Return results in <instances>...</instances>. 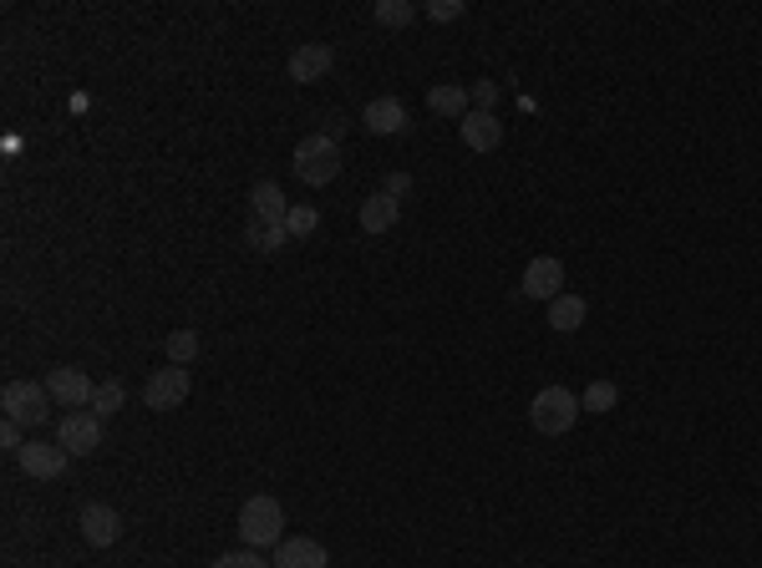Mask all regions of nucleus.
Returning a JSON list of instances; mask_svg holds the SVG:
<instances>
[{"label":"nucleus","instance_id":"obj_14","mask_svg":"<svg viewBox=\"0 0 762 568\" xmlns=\"http://www.w3.org/2000/svg\"><path fill=\"white\" fill-rule=\"evenodd\" d=\"M458 133H462V143L473 153H494L498 143H504V123H498L494 112H468L458 123Z\"/></svg>","mask_w":762,"mask_h":568},{"label":"nucleus","instance_id":"obj_29","mask_svg":"<svg viewBox=\"0 0 762 568\" xmlns=\"http://www.w3.org/2000/svg\"><path fill=\"white\" fill-rule=\"evenodd\" d=\"M26 427H16V421H0V447H6V452H21L26 447Z\"/></svg>","mask_w":762,"mask_h":568},{"label":"nucleus","instance_id":"obj_22","mask_svg":"<svg viewBox=\"0 0 762 568\" xmlns=\"http://www.w3.org/2000/svg\"><path fill=\"white\" fill-rule=\"evenodd\" d=\"M285 228H290V239H311L315 228H321V208H311V204H290Z\"/></svg>","mask_w":762,"mask_h":568},{"label":"nucleus","instance_id":"obj_17","mask_svg":"<svg viewBox=\"0 0 762 568\" xmlns=\"http://www.w3.org/2000/svg\"><path fill=\"white\" fill-rule=\"evenodd\" d=\"M428 107L438 117H458V123H462V117L473 112V97H468V87H452V81H442V87L428 91Z\"/></svg>","mask_w":762,"mask_h":568},{"label":"nucleus","instance_id":"obj_13","mask_svg":"<svg viewBox=\"0 0 762 568\" xmlns=\"http://www.w3.org/2000/svg\"><path fill=\"white\" fill-rule=\"evenodd\" d=\"M331 564V554H325L315 538H280V548H275V568H325Z\"/></svg>","mask_w":762,"mask_h":568},{"label":"nucleus","instance_id":"obj_10","mask_svg":"<svg viewBox=\"0 0 762 568\" xmlns=\"http://www.w3.org/2000/svg\"><path fill=\"white\" fill-rule=\"evenodd\" d=\"M77 528H81V538H87L92 548H113L117 538H123V512L107 508V502H87V508H81V518H77Z\"/></svg>","mask_w":762,"mask_h":568},{"label":"nucleus","instance_id":"obj_8","mask_svg":"<svg viewBox=\"0 0 762 568\" xmlns=\"http://www.w3.org/2000/svg\"><path fill=\"white\" fill-rule=\"evenodd\" d=\"M47 391H51V401L57 407H92V391H97V381L81 365H57V371L47 375Z\"/></svg>","mask_w":762,"mask_h":568},{"label":"nucleus","instance_id":"obj_25","mask_svg":"<svg viewBox=\"0 0 762 568\" xmlns=\"http://www.w3.org/2000/svg\"><path fill=\"white\" fill-rule=\"evenodd\" d=\"M462 11H468L462 0H432V6H428V21L432 26H448V21H462Z\"/></svg>","mask_w":762,"mask_h":568},{"label":"nucleus","instance_id":"obj_20","mask_svg":"<svg viewBox=\"0 0 762 568\" xmlns=\"http://www.w3.org/2000/svg\"><path fill=\"white\" fill-rule=\"evenodd\" d=\"M163 351H168V361H174V365H194L198 351H204V341H198L194 325H184V330H174V335L163 341Z\"/></svg>","mask_w":762,"mask_h":568},{"label":"nucleus","instance_id":"obj_3","mask_svg":"<svg viewBox=\"0 0 762 568\" xmlns=\"http://www.w3.org/2000/svg\"><path fill=\"white\" fill-rule=\"evenodd\" d=\"M579 396L569 386H544L539 396L529 401V421H534V432L539 437H565L569 427L579 421Z\"/></svg>","mask_w":762,"mask_h":568},{"label":"nucleus","instance_id":"obj_21","mask_svg":"<svg viewBox=\"0 0 762 568\" xmlns=\"http://www.w3.org/2000/svg\"><path fill=\"white\" fill-rule=\"evenodd\" d=\"M579 407L595 411V417H605V411L621 407V386H615V381H595V386H589L585 396H579Z\"/></svg>","mask_w":762,"mask_h":568},{"label":"nucleus","instance_id":"obj_26","mask_svg":"<svg viewBox=\"0 0 762 568\" xmlns=\"http://www.w3.org/2000/svg\"><path fill=\"white\" fill-rule=\"evenodd\" d=\"M214 568H275V564H265V558L254 554V548H240V554L214 558Z\"/></svg>","mask_w":762,"mask_h":568},{"label":"nucleus","instance_id":"obj_6","mask_svg":"<svg viewBox=\"0 0 762 568\" xmlns=\"http://www.w3.org/2000/svg\"><path fill=\"white\" fill-rule=\"evenodd\" d=\"M57 442L67 447L71 457H92L102 447V417L97 411H67L57 427Z\"/></svg>","mask_w":762,"mask_h":568},{"label":"nucleus","instance_id":"obj_2","mask_svg":"<svg viewBox=\"0 0 762 568\" xmlns=\"http://www.w3.org/2000/svg\"><path fill=\"white\" fill-rule=\"evenodd\" d=\"M295 178L301 183H311V188H325V183L341 173V143L335 137H325V133H311V137H301L295 143Z\"/></svg>","mask_w":762,"mask_h":568},{"label":"nucleus","instance_id":"obj_23","mask_svg":"<svg viewBox=\"0 0 762 568\" xmlns=\"http://www.w3.org/2000/svg\"><path fill=\"white\" fill-rule=\"evenodd\" d=\"M123 401H127V386H123V381H102V386L92 391V411H97L102 421L113 417V411L123 407Z\"/></svg>","mask_w":762,"mask_h":568},{"label":"nucleus","instance_id":"obj_5","mask_svg":"<svg viewBox=\"0 0 762 568\" xmlns=\"http://www.w3.org/2000/svg\"><path fill=\"white\" fill-rule=\"evenodd\" d=\"M188 391H194V375H188V365H163V371L148 375V386H143V401H148L153 411H174L188 401Z\"/></svg>","mask_w":762,"mask_h":568},{"label":"nucleus","instance_id":"obj_24","mask_svg":"<svg viewBox=\"0 0 762 568\" xmlns=\"http://www.w3.org/2000/svg\"><path fill=\"white\" fill-rule=\"evenodd\" d=\"M371 16H377L381 26H397V31H402V26L417 16V6H407V0H377V11Z\"/></svg>","mask_w":762,"mask_h":568},{"label":"nucleus","instance_id":"obj_15","mask_svg":"<svg viewBox=\"0 0 762 568\" xmlns=\"http://www.w3.org/2000/svg\"><path fill=\"white\" fill-rule=\"evenodd\" d=\"M250 218H265V224H285L290 218V204H285L275 178H260L250 188Z\"/></svg>","mask_w":762,"mask_h":568},{"label":"nucleus","instance_id":"obj_7","mask_svg":"<svg viewBox=\"0 0 762 568\" xmlns=\"http://www.w3.org/2000/svg\"><path fill=\"white\" fill-rule=\"evenodd\" d=\"M67 447L61 442H26L21 452H16V462H21V472L26 478H36V482H57L61 472H67Z\"/></svg>","mask_w":762,"mask_h":568},{"label":"nucleus","instance_id":"obj_1","mask_svg":"<svg viewBox=\"0 0 762 568\" xmlns=\"http://www.w3.org/2000/svg\"><path fill=\"white\" fill-rule=\"evenodd\" d=\"M240 538H244V548H280V538H285V508H280L270 492H254V498H244V508H240Z\"/></svg>","mask_w":762,"mask_h":568},{"label":"nucleus","instance_id":"obj_16","mask_svg":"<svg viewBox=\"0 0 762 568\" xmlns=\"http://www.w3.org/2000/svg\"><path fill=\"white\" fill-rule=\"evenodd\" d=\"M397 218H402V204L392 194H371L361 204V228L367 234H387V228H397Z\"/></svg>","mask_w":762,"mask_h":568},{"label":"nucleus","instance_id":"obj_28","mask_svg":"<svg viewBox=\"0 0 762 568\" xmlns=\"http://www.w3.org/2000/svg\"><path fill=\"white\" fill-rule=\"evenodd\" d=\"M381 194H392L397 204H402V198L412 194V173H387V188H381Z\"/></svg>","mask_w":762,"mask_h":568},{"label":"nucleus","instance_id":"obj_19","mask_svg":"<svg viewBox=\"0 0 762 568\" xmlns=\"http://www.w3.org/2000/svg\"><path fill=\"white\" fill-rule=\"evenodd\" d=\"M244 239H250L254 254H275L280 244H290V228L285 224H265V218H250V224H244Z\"/></svg>","mask_w":762,"mask_h":568},{"label":"nucleus","instance_id":"obj_18","mask_svg":"<svg viewBox=\"0 0 762 568\" xmlns=\"http://www.w3.org/2000/svg\"><path fill=\"white\" fill-rule=\"evenodd\" d=\"M585 315H589L585 295H559V300H549V325H555L559 335H575V330L585 325Z\"/></svg>","mask_w":762,"mask_h":568},{"label":"nucleus","instance_id":"obj_27","mask_svg":"<svg viewBox=\"0 0 762 568\" xmlns=\"http://www.w3.org/2000/svg\"><path fill=\"white\" fill-rule=\"evenodd\" d=\"M468 97H473V112H494L498 87H494V81H478V87H468Z\"/></svg>","mask_w":762,"mask_h":568},{"label":"nucleus","instance_id":"obj_12","mask_svg":"<svg viewBox=\"0 0 762 568\" xmlns=\"http://www.w3.org/2000/svg\"><path fill=\"white\" fill-rule=\"evenodd\" d=\"M361 127L377 137H402L412 123H407V107L397 102V97H371V102L361 107Z\"/></svg>","mask_w":762,"mask_h":568},{"label":"nucleus","instance_id":"obj_11","mask_svg":"<svg viewBox=\"0 0 762 568\" xmlns=\"http://www.w3.org/2000/svg\"><path fill=\"white\" fill-rule=\"evenodd\" d=\"M331 67H335V46L331 41H305V46L290 51V81H301V87L321 81Z\"/></svg>","mask_w":762,"mask_h":568},{"label":"nucleus","instance_id":"obj_4","mask_svg":"<svg viewBox=\"0 0 762 568\" xmlns=\"http://www.w3.org/2000/svg\"><path fill=\"white\" fill-rule=\"evenodd\" d=\"M0 407H6V421H16V427H41L57 401H51L47 381H11L0 391Z\"/></svg>","mask_w":762,"mask_h":568},{"label":"nucleus","instance_id":"obj_9","mask_svg":"<svg viewBox=\"0 0 762 568\" xmlns=\"http://www.w3.org/2000/svg\"><path fill=\"white\" fill-rule=\"evenodd\" d=\"M565 264L555 259V254H539V259H529V270H524V300H559L565 290Z\"/></svg>","mask_w":762,"mask_h":568}]
</instances>
